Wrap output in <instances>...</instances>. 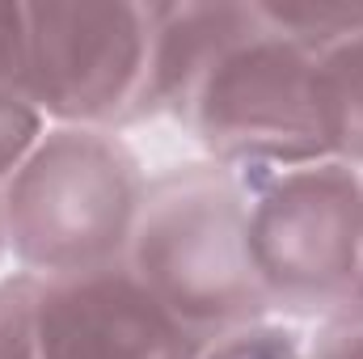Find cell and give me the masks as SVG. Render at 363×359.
I'll return each instance as SVG.
<instances>
[{"instance_id":"obj_7","label":"cell","mask_w":363,"mask_h":359,"mask_svg":"<svg viewBox=\"0 0 363 359\" xmlns=\"http://www.w3.org/2000/svg\"><path fill=\"white\" fill-rule=\"evenodd\" d=\"M271 13L313 43L325 153L363 170V4H271Z\"/></svg>"},{"instance_id":"obj_2","label":"cell","mask_w":363,"mask_h":359,"mask_svg":"<svg viewBox=\"0 0 363 359\" xmlns=\"http://www.w3.org/2000/svg\"><path fill=\"white\" fill-rule=\"evenodd\" d=\"M123 263L194 343L271 317L245 245V178L207 157L148 178Z\"/></svg>"},{"instance_id":"obj_6","label":"cell","mask_w":363,"mask_h":359,"mask_svg":"<svg viewBox=\"0 0 363 359\" xmlns=\"http://www.w3.org/2000/svg\"><path fill=\"white\" fill-rule=\"evenodd\" d=\"M194 338L127 263L0 279V359H190Z\"/></svg>"},{"instance_id":"obj_9","label":"cell","mask_w":363,"mask_h":359,"mask_svg":"<svg viewBox=\"0 0 363 359\" xmlns=\"http://www.w3.org/2000/svg\"><path fill=\"white\" fill-rule=\"evenodd\" d=\"M190 359H304V334L283 317H267L194 343Z\"/></svg>"},{"instance_id":"obj_8","label":"cell","mask_w":363,"mask_h":359,"mask_svg":"<svg viewBox=\"0 0 363 359\" xmlns=\"http://www.w3.org/2000/svg\"><path fill=\"white\" fill-rule=\"evenodd\" d=\"M47 118L21 85V4H0V182L43 140Z\"/></svg>"},{"instance_id":"obj_11","label":"cell","mask_w":363,"mask_h":359,"mask_svg":"<svg viewBox=\"0 0 363 359\" xmlns=\"http://www.w3.org/2000/svg\"><path fill=\"white\" fill-rule=\"evenodd\" d=\"M9 254V241H4V203H0V258Z\"/></svg>"},{"instance_id":"obj_5","label":"cell","mask_w":363,"mask_h":359,"mask_svg":"<svg viewBox=\"0 0 363 359\" xmlns=\"http://www.w3.org/2000/svg\"><path fill=\"white\" fill-rule=\"evenodd\" d=\"M21 85L47 127L127 131L157 110V4H21Z\"/></svg>"},{"instance_id":"obj_1","label":"cell","mask_w":363,"mask_h":359,"mask_svg":"<svg viewBox=\"0 0 363 359\" xmlns=\"http://www.w3.org/2000/svg\"><path fill=\"white\" fill-rule=\"evenodd\" d=\"M157 110L228 170L330 157L313 43L287 30L271 4H157Z\"/></svg>"},{"instance_id":"obj_3","label":"cell","mask_w":363,"mask_h":359,"mask_svg":"<svg viewBox=\"0 0 363 359\" xmlns=\"http://www.w3.org/2000/svg\"><path fill=\"white\" fill-rule=\"evenodd\" d=\"M148 170L118 131L47 127L0 182L4 241L26 275H77L127 254Z\"/></svg>"},{"instance_id":"obj_12","label":"cell","mask_w":363,"mask_h":359,"mask_svg":"<svg viewBox=\"0 0 363 359\" xmlns=\"http://www.w3.org/2000/svg\"><path fill=\"white\" fill-rule=\"evenodd\" d=\"M351 304H363V270H359V287H355V300Z\"/></svg>"},{"instance_id":"obj_4","label":"cell","mask_w":363,"mask_h":359,"mask_svg":"<svg viewBox=\"0 0 363 359\" xmlns=\"http://www.w3.org/2000/svg\"><path fill=\"white\" fill-rule=\"evenodd\" d=\"M241 178L250 267L271 317L321 321L351 304L363 270V170L321 157Z\"/></svg>"},{"instance_id":"obj_10","label":"cell","mask_w":363,"mask_h":359,"mask_svg":"<svg viewBox=\"0 0 363 359\" xmlns=\"http://www.w3.org/2000/svg\"><path fill=\"white\" fill-rule=\"evenodd\" d=\"M304 359H363V304H342L313 321V334H304Z\"/></svg>"}]
</instances>
